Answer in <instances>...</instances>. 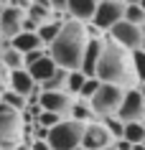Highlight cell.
<instances>
[{"mask_svg":"<svg viewBox=\"0 0 145 150\" xmlns=\"http://www.w3.org/2000/svg\"><path fill=\"white\" fill-rule=\"evenodd\" d=\"M97 79L102 84L120 87L125 92L137 89L140 79H137V69H135V54L120 43L105 38V51H102V59L97 66Z\"/></svg>","mask_w":145,"mask_h":150,"instance_id":"obj_1","label":"cell"},{"mask_svg":"<svg viewBox=\"0 0 145 150\" xmlns=\"http://www.w3.org/2000/svg\"><path fill=\"white\" fill-rule=\"evenodd\" d=\"M89 41H92V36H89V23L66 21L61 33H59V38L46 51L56 61V66H61L66 71H81V61H84Z\"/></svg>","mask_w":145,"mask_h":150,"instance_id":"obj_2","label":"cell"},{"mask_svg":"<svg viewBox=\"0 0 145 150\" xmlns=\"http://www.w3.org/2000/svg\"><path fill=\"white\" fill-rule=\"evenodd\" d=\"M25 142V117L0 102V148L13 150Z\"/></svg>","mask_w":145,"mask_h":150,"instance_id":"obj_3","label":"cell"},{"mask_svg":"<svg viewBox=\"0 0 145 150\" xmlns=\"http://www.w3.org/2000/svg\"><path fill=\"white\" fill-rule=\"evenodd\" d=\"M84 132H87V125L69 117L48 130V145H51V150H76L81 148Z\"/></svg>","mask_w":145,"mask_h":150,"instance_id":"obj_4","label":"cell"},{"mask_svg":"<svg viewBox=\"0 0 145 150\" xmlns=\"http://www.w3.org/2000/svg\"><path fill=\"white\" fill-rule=\"evenodd\" d=\"M125 89L120 87H112V84H102V89L97 92L89 104H92V110H94L97 120H107V117H117L120 115V107L125 102Z\"/></svg>","mask_w":145,"mask_h":150,"instance_id":"obj_5","label":"cell"},{"mask_svg":"<svg viewBox=\"0 0 145 150\" xmlns=\"http://www.w3.org/2000/svg\"><path fill=\"white\" fill-rule=\"evenodd\" d=\"M125 8L127 5L120 3V0H99V8H97V16L92 21V25L107 36L120 21H125Z\"/></svg>","mask_w":145,"mask_h":150,"instance_id":"obj_6","label":"cell"},{"mask_svg":"<svg viewBox=\"0 0 145 150\" xmlns=\"http://www.w3.org/2000/svg\"><path fill=\"white\" fill-rule=\"evenodd\" d=\"M107 38L115 41V43H120V46H125L132 54L135 51H143V28L127 23V21H120L112 31L107 33Z\"/></svg>","mask_w":145,"mask_h":150,"instance_id":"obj_7","label":"cell"},{"mask_svg":"<svg viewBox=\"0 0 145 150\" xmlns=\"http://www.w3.org/2000/svg\"><path fill=\"white\" fill-rule=\"evenodd\" d=\"M112 145H115V137L105 127L102 120H94V122L87 125V132L81 137V148L84 150H105V148H112Z\"/></svg>","mask_w":145,"mask_h":150,"instance_id":"obj_8","label":"cell"},{"mask_svg":"<svg viewBox=\"0 0 145 150\" xmlns=\"http://www.w3.org/2000/svg\"><path fill=\"white\" fill-rule=\"evenodd\" d=\"M74 102H76V97L69 94L66 89L64 92H43V94H41V110L56 112V115H61L64 120H69Z\"/></svg>","mask_w":145,"mask_h":150,"instance_id":"obj_9","label":"cell"},{"mask_svg":"<svg viewBox=\"0 0 145 150\" xmlns=\"http://www.w3.org/2000/svg\"><path fill=\"white\" fill-rule=\"evenodd\" d=\"M117 117L125 125H130V122H145V99L137 89H130L127 94H125V102H122Z\"/></svg>","mask_w":145,"mask_h":150,"instance_id":"obj_10","label":"cell"},{"mask_svg":"<svg viewBox=\"0 0 145 150\" xmlns=\"http://www.w3.org/2000/svg\"><path fill=\"white\" fill-rule=\"evenodd\" d=\"M36 87H38V84H36V79L31 76V71H28V69L10 71V79H8V89H10V92H16V94H21V97L28 99Z\"/></svg>","mask_w":145,"mask_h":150,"instance_id":"obj_11","label":"cell"},{"mask_svg":"<svg viewBox=\"0 0 145 150\" xmlns=\"http://www.w3.org/2000/svg\"><path fill=\"white\" fill-rule=\"evenodd\" d=\"M97 8H99V0H69V8L66 13L71 16V21H79V23H92L97 16Z\"/></svg>","mask_w":145,"mask_h":150,"instance_id":"obj_12","label":"cell"},{"mask_svg":"<svg viewBox=\"0 0 145 150\" xmlns=\"http://www.w3.org/2000/svg\"><path fill=\"white\" fill-rule=\"evenodd\" d=\"M105 38H92L89 41L84 61H81V71H84L87 76H97V66H99V59H102V51H105Z\"/></svg>","mask_w":145,"mask_h":150,"instance_id":"obj_13","label":"cell"},{"mask_svg":"<svg viewBox=\"0 0 145 150\" xmlns=\"http://www.w3.org/2000/svg\"><path fill=\"white\" fill-rule=\"evenodd\" d=\"M28 71H31V76L36 79V84H46V81L59 71V66H56V61L46 54L41 61H36L33 66H28Z\"/></svg>","mask_w":145,"mask_h":150,"instance_id":"obj_14","label":"cell"},{"mask_svg":"<svg viewBox=\"0 0 145 150\" xmlns=\"http://www.w3.org/2000/svg\"><path fill=\"white\" fill-rule=\"evenodd\" d=\"M10 43H13V48L21 51L23 56L31 54V51H38V48H46L38 33H18L16 38H10Z\"/></svg>","mask_w":145,"mask_h":150,"instance_id":"obj_15","label":"cell"},{"mask_svg":"<svg viewBox=\"0 0 145 150\" xmlns=\"http://www.w3.org/2000/svg\"><path fill=\"white\" fill-rule=\"evenodd\" d=\"M28 18L36 21L38 25H46L54 21V8H51V3L48 0H33L31 8H28Z\"/></svg>","mask_w":145,"mask_h":150,"instance_id":"obj_16","label":"cell"},{"mask_svg":"<svg viewBox=\"0 0 145 150\" xmlns=\"http://www.w3.org/2000/svg\"><path fill=\"white\" fill-rule=\"evenodd\" d=\"M69 117L76 120V122L89 125V122H94V120H97V115H94V110H92V104H89L87 99H79V97H76V102H74L71 115H69Z\"/></svg>","mask_w":145,"mask_h":150,"instance_id":"obj_17","label":"cell"},{"mask_svg":"<svg viewBox=\"0 0 145 150\" xmlns=\"http://www.w3.org/2000/svg\"><path fill=\"white\" fill-rule=\"evenodd\" d=\"M0 61L5 64L10 71H18V69H25V59H23V54L21 51H16V48L10 46V48H5L3 54H0Z\"/></svg>","mask_w":145,"mask_h":150,"instance_id":"obj_18","label":"cell"},{"mask_svg":"<svg viewBox=\"0 0 145 150\" xmlns=\"http://www.w3.org/2000/svg\"><path fill=\"white\" fill-rule=\"evenodd\" d=\"M66 81H69V71L59 66V71L46 81V84H41V89H43V92H64V89H66Z\"/></svg>","mask_w":145,"mask_h":150,"instance_id":"obj_19","label":"cell"},{"mask_svg":"<svg viewBox=\"0 0 145 150\" xmlns=\"http://www.w3.org/2000/svg\"><path fill=\"white\" fill-rule=\"evenodd\" d=\"M61 28H64V23H56V21H51V23H46V25H41V28H38V36H41V41H43V46H46V48L59 38Z\"/></svg>","mask_w":145,"mask_h":150,"instance_id":"obj_20","label":"cell"},{"mask_svg":"<svg viewBox=\"0 0 145 150\" xmlns=\"http://www.w3.org/2000/svg\"><path fill=\"white\" fill-rule=\"evenodd\" d=\"M125 140H130L132 145H143L145 142V125L143 122H130V125H125Z\"/></svg>","mask_w":145,"mask_h":150,"instance_id":"obj_21","label":"cell"},{"mask_svg":"<svg viewBox=\"0 0 145 150\" xmlns=\"http://www.w3.org/2000/svg\"><path fill=\"white\" fill-rule=\"evenodd\" d=\"M3 104H8V107H13L16 112H21V115H25V110H28V99L21 94H16V92H5L3 94Z\"/></svg>","mask_w":145,"mask_h":150,"instance_id":"obj_22","label":"cell"},{"mask_svg":"<svg viewBox=\"0 0 145 150\" xmlns=\"http://www.w3.org/2000/svg\"><path fill=\"white\" fill-rule=\"evenodd\" d=\"M89 76L84 74V71H69V81H66V92L74 97H79L81 87H84V81H87Z\"/></svg>","mask_w":145,"mask_h":150,"instance_id":"obj_23","label":"cell"},{"mask_svg":"<svg viewBox=\"0 0 145 150\" xmlns=\"http://www.w3.org/2000/svg\"><path fill=\"white\" fill-rule=\"evenodd\" d=\"M125 21L143 28L145 25V10L140 8V5H127V8H125Z\"/></svg>","mask_w":145,"mask_h":150,"instance_id":"obj_24","label":"cell"},{"mask_svg":"<svg viewBox=\"0 0 145 150\" xmlns=\"http://www.w3.org/2000/svg\"><path fill=\"white\" fill-rule=\"evenodd\" d=\"M99 89H102V81L97 79V76H89V79L84 81L81 92H79V99H87V102H89V99H92V97H94Z\"/></svg>","mask_w":145,"mask_h":150,"instance_id":"obj_25","label":"cell"},{"mask_svg":"<svg viewBox=\"0 0 145 150\" xmlns=\"http://www.w3.org/2000/svg\"><path fill=\"white\" fill-rule=\"evenodd\" d=\"M102 122H105V127L112 132L115 140H122V137H125V122H122L120 117H107V120H102Z\"/></svg>","mask_w":145,"mask_h":150,"instance_id":"obj_26","label":"cell"},{"mask_svg":"<svg viewBox=\"0 0 145 150\" xmlns=\"http://www.w3.org/2000/svg\"><path fill=\"white\" fill-rule=\"evenodd\" d=\"M36 122H38L41 127H48V130H51V127H56L59 122H64V117H61V115H56V112H41V117L36 120Z\"/></svg>","mask_w":145,"mask_h":150,"instance_id":"obj_27","label":"cell"},{"mask_svg":"<svg viewBox=\"0 0 145 150\" xmlns=\"http://www.w3.org/2000/svg\"><path fill=\"white\" fill-rule=\"evenodd\" d=\"M135 69H137V79L145 81V51H135Z\"/></svg>","mask_w":145,"mask_h":150,"instance_id":"obj_28","label":"cell"},{"mask_svg":"<svg viewBox=\"0 0 145 150\" xmlns=\"http://www.w3.org/2000/svg\"><path fill=\"white\" fill-rule=\"evenodd\" d=\"M46 54H48L46 48H38V51H31V54H25V56H23V59H25V69H28V66H33L36 61H41Z\"/></svg>","mask_w":145,"mask_h":150,"instance_id":"obj_29","label":"cell"},{"mask_svg":"<svg viewBox=\"0 0 145 150\" xmlns=\"http://www.w3.org/2000/svg\"><path fill=\"white\" fill-rule=\"evenodd\" d=\"M28 148L31 150H51V145H48V140H31Z\"/></svg>","mask_w":145,"mask_h":150,"instance_id":"obj_30","label":"cell"},{"mask_svg":"<svg viewBox=\"0 0 145 150\" xmlns=\"http://www.w3.org/2000/svg\"><path fill=\"white\" fill-rule=\"evenodd\" d=\"M115 148H117V150H135V145L122 137V140H115Z\"/></svg>","mask_w":145,"mask_h":150,"instance_id":"obj_31","label":"cell"},{"mask_svg":"<svg viewBox=\"0 0 145 150\" xmlns=\"http://www.w3.org/2000/svg\"><path fill=\"white\" fill-rule=\"evenodd\" d=\"M48 3H51L54 10H64L66 13V8H69V0H48Z\"/></svg>","mask_w":145,"mask_h":150,"instance_id":"obj_32","label":"cell"},{"mask_svg":"<svg viewBox=\"0 0 145 150\" xmlns=\"http://www.w3.org/2000/svg\"><path fill=\"white\" fill-rule=\"evenodd\" d=\"M0 79L5 81V84H8V79H10V69H8L3 61H0Z\"/></svg>","mask_w":145,"mask_h":150,"instance_id":"obj_33","label":"cell"},{"mask_svg":"<svg viewBox=\"0 0 145 150\" xmlns=\"http://www.w3.org/2000/svg\"><path fill=\"white\" fill-rule=\"evenodd\" d=\"M5 92H8V84L0 79V102H3V94H5Z\"/></svg>","mask_w":145,"mask_h":150,"instance_id":"obj_34","label":"cell"},{"mask_svg":"<svg viewBox=\"0 0 145 150\" xmlns=\"http://www.w3.org/2000/svg\"><path fill=\"white\" fill-rule=\"evenodd\" d=\"M120 3H125V5H140L143 0H120Z\"/></svg>","mask_w":145,"mask_h":150,"instance_id":"obj_35","label":"cell"},{"mask_svg":"<svg viewBox=\"0 0 145 150\" xmlns=\"http://www.w3.org/2000/svg\"><path fill=\"white\" fill-rule=\"evenodd\" d=\"M13 150H31V148H28V142H21V145H18V148H13Z\"/></svg>","mask_w":145,"mask_h":150,"instance_id":"obj_36","label":"cell"},{"mask_svg":"<svg viewBox=\"0 0 145 150\" xmlns=\"http://www.w3.org/2000/svg\"><path fill=\"white\" fill-rule=\"evenodd\" d=\"M137 92L143 94V99H145V81H140V87H137Z\"/></svg>","mask_w":145,"mask_h":150,"instance_id":"obj_37","label":"cell"},{"mask_svg":"<svg viewBox=\"0 0 145 150\" xmlns=\"http://www.w3.org/2000/svg\"><path fill=\"white\" fill-rule=\"evenodd\" d=\"M143 51H145V25H143Z\"/></svg>","mask_w":145,"mask_h":150,"instance_id":"obj_38","label":"cell"},{"mask_svg":"<svg viewBox=\"0 0 145 150\" xmlns=\"http://www.w3.org/2000/svg\"><path fill=\"white\" fill-rule=\"evenodd\" d=\"M140 8H143V10H145V0H143V3H140Z\"/></svg>","mask_w":145,"mask_h":150,"instance_id":"obj_39","label":"cell"},{"mask_svg":"<svg viewBox=\"0 0 145 150\" xmlns=\"http://www.w3.org/2000/svg\"><path fill=\"white\" fill-rule=\"evenodd\" d=\"M105 150H117V148H115V145H112V148H105Z\"/></svg>","mask_w":145,"mask_h":150,"instance_id":"obj_40","label":"cell"},{"mask_svg":"<svg viewBox=\"0 0 145 150\" xmlns=\"http://www.w3.org/2000/svg\"><path fill=\"white\" fill-rule=\"evenodd\" d=\"M143 150H145V142H143Z\"/></svg>","mask_w":145,"mask_h":150,"instance_id":"obj_41","label":"cell"},{"mask_svg":"<svg viewBox=\"0 0 145 150\" xmlns=\"http://www.w3.org/2000/svg\"><path fill=\"white\" fill-rule=\"evenodd\" d=\"M143 125H145V122H143Z\"/></svg>","mask_w":145,"mask_h":150,"instance_id":"obj_42","label":"cell"},{"mask_svg":"<svg viewBox=\"0 0 145 150\" xmlns=\"http://www.w3.org/2000/svg\"><path fill=\"white\" fill-rule=\"evenodd\" d=\"M0 150H3V148H0Z\"/></svg>","mask_w":145,"mask_h":150,"instance_id":"obj_43","label":"cell"}]
</instances>
